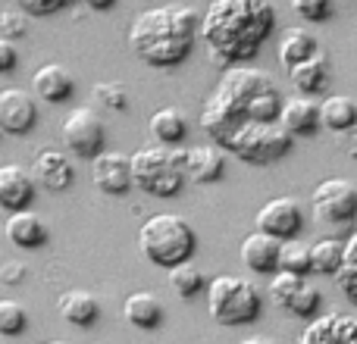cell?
Segmentation results:
<instances>
[{"instance_id":"6da1fadb","label":"cell","mask_w":357,"mask_h":344,"mask_svg":"<svg viewBox=\"0 0 357 344\" xmlns=\"http://www.w3.org/2000/svg\"><path fill=\"white\" fill-rule=\"evenodd\" d=\"M282 94L270 72L254 66H229L201 110V132L216 148L248 123H276Z\"/></svg>"},{"instance_id":"7a4b0ae2","label":"cell","mask_w":357,"mask_h":344,"mask_svg":"<svg viewBox=\"0 0 357 344\" xmlns=\"http://www.w3.org/2000/svg\"><path fill=\"white\" fill-rule=\"evenodd\" d=\"M276 29V6L270 0H210L201 13L197 38L207 44L216 66H245L260 54Z\"/></svg>"},{"instance_id":"3957f363","label":"cell","mask_w":357,"mask_h":344,"mask_svg":"<svg viewBox=\"0 0 357 344\" xmlns=\"http://www.w3.org/2000/svg\"><path fill=\"white\" fill-rule=\"evenodd\" d=\"M201 13L185 3H163L138 13L129 25V47L154 69H173L191 54L197 41Z\"/></svg>"},{"instance_id":"277c9868","label":"cell","mask_w":357,"mask_h":344,"mask_svg":"<svg viewBox=\"0 0 357 344\" xmlns=\"http://www.w3.org/2000/svg\"><path fill=\"white\" fill-rule=\"evenodd\" d=\"M195 247H197L195 228L176 213H157L151 219H144V226L138 228V251L154 266L185 263V260H191Z\"/></svg>"},{"instance_id":"5b68a950","label":"cell","mask_w":357,"mask_h":344,"mask_svg":"<svg viewBox=\"0 0 357 344\" xmlns=\"http://www.w3.org/2000/svg\"><path fill=\"white\" fill-rule=\"evenodd\" d=\"M132 185L151 197H176L185 185V150L176 148H142L129 157Z\"/></svg>"},{"instance_id":"8992f818","label":"cell","mask_w":357,"mask_h":344,"mask_svg":"<svg viewBox=\"0 0 357 344\" xmlns=\"http://www.w3.org/2000/svg\"><path fill=\"white\" fill-rule=\"evenodd\" d=\"M260 288L245 276H216L207 288V310L220 326H248L260 316Z\"/></svg>"},{"instance_id":"52a82bcc","label":"cell","mask_w":357,"mask_h":344,"mask_svg":"<svg viewBox=\"0 0 357 344\" xmlns=\"http://www.w3.org/2000/svg\"><path fill=\"white\" fill-rule=\"evenodd\" d=\"M220 150H229L251 166H270L291 150V135L279 123H248L232 132Z\"/></svg>"},{"instance_id":"ba28073f","label":"cell","mask_w":357,"mask_h":344,"mask_svg":"<svg viewBox=\"0 0 357 344\" xmlns=\"http://www.w3.org/2000/svg\"><path fill=\"white\" fill-rule=\"evenodd\" d=\"M60 135H63V144H66L69 154L82 157V160H94V157L104 150V141H107L104 119H100L91 107H75V110H69L60 125Z\"/></svg>"},{"instance_id":"9c48e42d","label":"cell","mask_w":357,"mask_h":344,"mask_svg":"<svg viewBox=\"0 0 357 344\" xmlns=\"http://www.w3.org/2000/svg\"><path fill=\"white\" fill-rule=\"evenodd\" d=\"M310 207L323 222L345 226L357 219V188L348 178H323L310 194Z\"/></svg>"},{"instance_id":"30bf717a","label":"cell","mask_w":357,"mask_h":344,"mask_svg":"<svg viewBox=\"0 0 357 344\" xmlns=\"http://www.w3.org/2000/svg\"><path fill=\"white\" fill-rule=\"evenodd\" d=\"M254 232H264V235H273L276 241H289V238H298L304 226V213H301V203L295 197H273L266 201L264 207L257 210L254 216Z\"/></svg>"},{"instance_id":"8fae6325","label":"cell","mask_w":357,"mask_h":344,"mask_svg":"<svg viewBox=\"0 0 357 344\" xmlns=\"http://www.w3.org/2000/svg\"><path fill=\"white\" fill-rule=\"evenodd\" d=\"M38 123L35 97L22 88H3L0 91V132L6 135H29Z\"/></svg>"},{"instance_id":"7c38bea8","label":"cell","mask_w":357,"mask_h":344,"mask_svg":"<svg viewBox=\"0 0 357 344\" xmlns=\"http://www.w3.org/2000/svg\"><path fill=\"white\" fill-rule=\"evenodd\" d=\"M91 178L98 185V191L110 197H119L132 188V166L129 157L119 154V150H100L91 160Z\"/></svg>"},{"instance_id":"4fadbf2b","label":"cell","mask_w":357,"mask_h":344,"mask_svg":"<svg viewBox=\"0 0 357 344\" xmlns=\"http://www.w3.org/2000/svg\"><path fill=\"white\" fill-rule=\"evenodd\" d=\"M298 344H357V316L326 313L314 316L301 332Z\"/></svg>"},{"instance_id":"5bb4252c","label":"cell","mask_w":357,"mask_h":344,"mask_svg":"<svg viewBox=\"0 0 357 344\" xmlns=\"http://www.w3.org/2000/svg\"><path fill=\"white\" fill-rule=\"evenodd\" d=\"M31 182L35 188L41 185L44 191H69L75 182V169L69 163V157L63 150H41L35 157V166H31Z\"/></svg>"},{"instance_id":"9a60e30c","label":"cell","mask_w":357,"mask_h":344,"mask_svg":"<svg viewBox=\"0 0 357 344\" xmlns=\"http://www.w3.org/2000/svg\"><path fill=\"white\" fill-rule=\"evenodd\" d=\"M31 201H35L31 172L19 163H3L0 166V210H6V213L29 210Z\"/></svg>"},{"instance_id":"2e32d148","label":"cell","mask_w":357,"mask_h":344,"mask_svg":"<svg viewBox=\"0 0 357 344\" xmlns=\"http://www.w3.org/2000/svg\"><path fill=\"white\" fill-rule=\"evenodd\" d=\"M3 235L10 244L22 247V251H35V247L47 244L50 232H47V222H44L38 213H31V210H16V213L6 216Z\"/></svg>"},{"instance_id":"e0dca14e","label":"cell","mask_w":357,"mask_h":344,"mask_svg":"<svg viewBox=\"0 0 357 344\" xmlns=\"http://www.w3.org/2000/svg\"><path fill=\"white\" fill-rule=\"evenodd\" d=\"M226 172V157L216 144H197V148L185 150V182L210 185L220 182Z\"/></svg>"},{"instance_id":"ac0fdd59","label":"cell","mask_w":357,"mask_h":344,"mask_svg":"<svg viewBox=\"0 0 357 344\" xmlns=\"http://www.w3.org/2000/svg\"><path fill=\"white\" fill-rule=\"evenodd\" d=\"M31 91L41 100H47V104H63V100L73 97L75 79L60 63H44V66L35 69V75H31Z\"/></svg>"},{"instance_id":"d6986e66","label":"cell","mask_w":357,"mask_h":344,"mask_svg":"<svg viewBox=\"0 0 357 344\" xmlns=\"http://www.w3.org/2000/svg\"><path fill=\"white\" fill-rule=\"evenodd\" d=\"M276 123L282 125L291 138L314 135V132L320 129V107H317L310 97H289V100H282V107H279Z\"/></svg>"},{"instance_id":"ffe728a7","label":"cell","mask_w":357,"mask_h":344,"mask_svg":"<svg viewBox=\"0 0 357 344\" xmlns=\"http://www.w3.org/2000/svg\"><path fill=\"white\" fill-rule=\"evenodd\" d=\"M276 257H279V241L273 238V235L251 232L241 241V263L251 272L273 276V272H276Z\"/></svg>"},{"instance_id":"44dd1931","label":"cell","mask_w":357,"mask_h":344,"mask_svg":"<svg viewBox=\"0 0 357 344\" xmlns=\"http://www.w3.org/2000/svg\"><path fill=\"white\" fill-rule=\"evenodd\" d=\"M123 316L129 326L148 329L151 332V329H160L167 310H163V304L157 301V295H151V291H132L123 304Z\"/></svg>"},{"instance_id":"7402d4cb","label":"cell","mask_w":357,"mask_h":344,"mask_svg":"<svg viewBox=\"0 0 357 344\" xmlns=\"http://www.w3.org/2000/svg\"><path fill=\"white\" fill-rule=\"evenodd\" d=\"M56 310H60V316L69 322V326H91V322L100 316L98 297H94L91 291H82V288L63 291L60 301H56Z\"/></svg>"},{"instance_id":"603a6c76","label":"cell","mask_w":357,"mask_h":344,"mask_svg":"<svg viewBox=\"0 0 357 344\" xmlns=\"http://www.w3.org/2000/svg\"><path fill=\"white\" fill-rule=\"evenodd\" d=\"M289 81H291V88H295V91H301V94L323 91V88H326V81H329V60H326V54H314V56H307V60L295 63V66L289 69Z\"/></svg>"},{"instance_id":"cb8c5ba5","label":"cell","mask_w":357,"mask_h":344,"mask_svg":"<svg viewBox=\"0 0 357 344\" xmlns=\"http://www.w3.org/2000/svg\"><path fill=\"white\" fill-rule=\"evenodd\" d=\"M148 129L157 144L176 148V144L185 141V135H188V119H185V113L178 110V107H160V110L151 116Z\"/></svg>"},{"instance_id":"d4e9b609","label":"cell","mask_w":357,"mask_h":344,"mask_svg":"<svg viewBox=\"0 0 357 344\" xmlns=\"http://www.w3.org/2000/svg\"><path fill=\"white\" fill-rule=\"evenodd\" d=\"M320 125L335 135L357 129V100L348 94H333L320 104Z\"/></svg>"},{"instance_id":"484cf974","label":"cell","mask_w":357,"mask_h":344,"mask_svg":"<svg viewBox=\"0 0 357 344\" xmlns=\"http://www.w3.org/2000/svg\"><path fill=\"white\" fill-rule=\"evenodd\" d=\"M314 54H320V41H317L307 29H301V25L285 29L282 35H279V63H282L285 69H291L295 63L307 60V56H314Z\"/></svg>"},{"instance_id":"4316f807","label":"cell","mask_w":357,"mask_h":344,"mask_svg":"<svg viewBox=\"0 0 357 344\" xmlns=\"http://www.w3.org/2000/svg\"><path fill=\"white\" fill-rule=\"evenodd\" d=\"M335 282L345 291V297L357 307V232L342 241V263L335 269Z\"/></svg>"},{"instance_id":"83f0119b","label":"cell","mask_w":357,"mask_h":344,"mask_svg":"<svg viewBox=\"0 0 357 344\" xmlns=\"http://www.w3.org/2000/svg\"><path fill=\"white\" fill-rule=\"evenodd\" d=\"M279 272H295V276H307L310 272V244L298 238L279 241V257H276Z\"/></svg>"},{"instance_id":"f1b7e54d","label":"cell","mask_w":357,"mask_h":344,"mask_svg":"<svg viewBox=\"0 0 357 344\" xmlns=\"http://www.w3.org/2000/svg\"><path fill=\"white\" fill-rule=\"evenodd\" d=\"M339 263H342V241L320 238L310 244V272H317V276H335Z\"/></svg>"},{"instance_id":"f546056e","label":"cell","mask_w":357,"mask_h":344,"mask_svg":"<svg viewBox=\"0 0 357 344\" xmlns=\"http://www.w3.org/2000/svg\"><path fill=\"white\" fill-rule=\"evenodd\" d=\"M169 288H173L178 297L191 301L197 291H204V272H201V266H195L191 260H185V263H178V266H169Z\"/></svg>"},{"instance_id":"4dcf8cb0","label":"cell","mask_w":357,"mask_h":344,"mask_svg":"<svg viewBox=\"0 0 357 344\" xmlns=\"http://www.w3.org/2000/svg\"><path fill=\"white\" fill-rule=\"evenodd\" d=\"M29 326V313L19 301L13 297H0V335L13 338V335H22Z\"/></svg>"},{"instance_id":"1f68e13d","label":"cell","mask_w":357,"mask_h":344,"mask_svg":"<svg viewBox=\"0 0 357 344\" xmlns=\"http://www.w3.org/2000/svg\"><path fill=\"white\" fill-rule=\"evenodd\" d=\"M304 285V276H295V272H273V279H270V297H273V304H276L279 310H285L289 307V301L295 297V291Z\"/></svg>"},{"instance_id":"d6a6232c","label":"cell","mask_w":357,"mask_h":344,"mask_svg":"<svg viewBox=\"0 0 357 344\" xmlns=\"http://www.w3.org/2000/svg\"><path fill=\"white\" fill-rule=\"evenodd\" d=\"M91 94L100 107H107V110L123 113L126 107H129V91H126L123 81H98V85L91 88Z\"/></svg>"},{"instance_id":"836d02e7","label":"cell","mask_w":357,"mask_h":344,"mask_svg":"<svg viewBox=\"0 0 357 344\" xmlns=\"http://www.w3.org/2000/svg\"><path fill=\"white\" fill-rule=\"evenodd\" d=\"M320 304H323V297H320V291L314 288V285H307L304 282L301 288L295 291V297L289 301V313L291 316H301V320H314L317 316V310H320Z\"/></svg>"},{"instance_id":"e575fe53","label":"cell","mask_w":357,"mask_h":344,"mask_svg":"<svg viewBox=\"0 0 357 344\" xmlns=\"http://www.w3.org/2000/svg\"><path fill=\"white\" fill-rule=\"evenodd\" d=\"M25 31H29V16L22 10H16V6L0 10V38L3 41H19V38H25Z\"/></svg>"},{"instance_id":"d590c367","label":"cell","mask_w":357,"mask_h":344,"mask_svg":"<svg viewBox=\"0 0 357 344\" xmlns=\"http://www.w3.org/2000/svg\"><path fill=\"white\" fill-rule=\"evenodd\" d=\"M291 10L301 19H307V22H326L333 16L335 3L333 0H291Z\"/></svg>"},{"instance_id":"8d00e7d4","label":"cell","mask_w":357,"mask_h":344,"mask_svg":"<svg viewBox=\"0 0 357 344\" xmlns=\"http://www.w3.org/2000/svg\"><path fill=\"white\" fill-rule=\"evenodd\" d=\"M16 3V10H22L25 16H54V13L66 10V6H73L75 0H13Z\"/></svg>"},{"instance_id":"74e56055","label":"cell","mask_w":357,"mask_h":344,"mask_svg":"<svg viewBox=\"0 0 357 344\" xmlns=\"http://www.w3.org/2000/svg\"><path fill=\"white\" fill-rule=\"evenodd\" d=\"M16 63H19L16 44H13V41H3V38H0V75L13 72V69H16Z\"/></svg>"},{"instance_id":"f35d334b","label":"cell","mask_w":357,"mask_h":344,"mask_svg":"<svg viewBox=\"0 0 357 344\" xmlns=\"http://www.w3.org/2000/svg\"><path fill=\"white\" fill-rule=\"evenodd\" d=\"M25 279V266L16 263V260H10V263L0 266V282L3 285H19Z\"/></svg>"},{"instance_id":"ab89813d","label":"cell","mask_w":357,"mask_h":344,"mask_svg":"<svg viewBox=\"0 0 357 344\" xmlns=\"http://www.w3.org/2000/svg\"><path fill=\"white\" fill-rule=\"evenodd\" d=\"M342 135H345V138H342V150H345V154L348 157H354V160H357V129H351V132H342Z\"/></svg>"},{"instance_id":"60d3db41","label":"cell","mask_w":357,"mask_h":344,"mask_svg":"<svg viewBox=\"0 0 357 344\" xmlns=\"http://www.w3.org/2000/svg\"><path fill=\"white\" fill-rule=\"evenodd\" d=\"M82 3H85L88 10H110L116 0H82Z\"/></svg>"},{"instance_id":"b9f144b4","label":"cell","mask_w":357,"mask_h":344,"mask_svg":"<svg viewBox=\"0 0 357 344\" xmlns=\"http://www.w3.org/2000/svg\"><path fill=\"white\" fill-rule=\"evenodd\" d=\"M238 344H273V338H264V335H251V338L238 341Z\"/></svg>"},{"instance_id":"7bdbcfd3","label":"cell","mask_w":357,"mask_h":344,"mask_svg":"<svg viewBox=\"0 0 357 344\" xmlns=\"http://www.w3.org/2000/svg\"><path fill=\"white\" fill-rule=\"evenodd\" d=\"M44 344H63V341H44Z\"/></svg>"}]
</instances>
